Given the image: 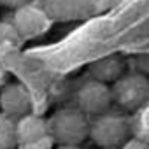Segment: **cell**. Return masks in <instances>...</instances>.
I'll use <instances>...</instances> for the list:
<instances>
[{"mask_svg":"<svg viewBox=\"0 0 149 149\" xmlns=\"http://www.w3.org/2000/svg\"><path fill=\"white\" fill-rule=\"evenodd\" d=\"M90 119L77 107L58 109L49 119V137L58 146H79L90 137Z\"/></svg>","mask_w":149,"mask_h":149,"instance_id":"obj_1","label":"cell"},{"mask_svg":"<svg viewBox=\"0 0 149 149\" xmlns=\"http://www.w3.org/2000/svg\"><path fill=\"white\" fill-rule=\"evenodd\" d=\"M132 133V121L119 112L95 116L90 123V139L102 149L121 147Z\"/></svg>","mask_w":149,"mask_h":149,"instance_id":"obj_2","label":"cell"},{"mask_svg":"<svg viewBox=\"0 0 149 149\" xmlns=\"http://www.w3.org/2000/svg\"><path fill=\"white\" fill-rule=\"evenodd\" d=\"M112 102L123 111L137 112L149 104V79L128 72L111 86Z\"/></svg>","mask_w":149,"mask_h":149,"instance_id":"obj_3","label":"cell"},{"mask_svg":"<svg viewBox=\"0 0 149 149\" xmlns=\"http://www.w3.org/2000/svg\"><path fill=\"white\" fill-rule=\"evenodd\" d=\"M76 102H77V109L81 112H84L86 116H100L109 112L111 104H112V91L109 84L88 79L84 81L77 93H76Z\"/></svg>","mask_w":149,"mask_h":149,"instance_id":"obj_4","label":"cell"},{"mask_svg":"<svg viewBox=\"0 0 149 149\" xmlns=\"http://www.w3.org/2000/svg\"><path fill=\"white\" fill-rule=\"evenodd\" d=\"M11 21L16 26L21 40L40 37L51 28V18L47 16V13L32 2L14 9Z\"/></svg>","mask_w":149,"mask_h":149,"instance_id":"obj_5","label":"cell"},{"mask_svg":"<svg viewBox=\"0 0 149 149\" xmlns=\"http://www.w3.org/2000/svg\"><path fill=\"white\" fill-rule=\"evenodd\" d=\"M32 97L25 84L21 83H7L0 90V112L7 114L13 119H19L30 114Z\"/></svg>","mask_w":149,"mask_h":149,"instance_id":"obj_6","label":"cell"},{"mask_svg":"<svg viewBox=\"0 0 149 149\" xmlns=\"http://www.w3.org/2000/svg\"><path fill=\"white\" fill-rule=\"evenodd\" d=\"M126 61L119 54H109L104 58H98L88 65L90 79L104 83V84H114L125 72Z\"/></svg>","mask_w":149,"mask_h":149,"instance_id":"obj_7","label":"cell"},{"mask_svg":"<svg viewBox=\"0 0 149 149\" xmlns=\"http://www.w3.org/2000/svg\"><path fill=\"white\" fill-rule=\"evenodd\" d=\"M46 137H49L47 119H44L40 116H35V114H26V116L16 119V140H18V146L37 142V140L46 139Z\"/></svg>","mask_w":149,"mask_h":149,"instance_id":"obj_8","label":"cell"},{"mask_svg":"<svg viewBox=\"0 0 149 149\" xmlns=\"http://www.w3.org/2000/svg\"><path fill=\"white\" fill-rule=\"evenodd\" d=\"M16 146V119L0 112V149H14Z\"/></svg>","mask_w":149,"mask_h":149,"instance_id":"obj_9","label":"cell"},{"mask_svg":"<svg viewBox=\"0 0 149 149\" xmlns=\"http://www.w3.org/2000/svg\"><path fill=\"white\" fill-rule=\"evenodd\" d=\"M19 42L21 37L13 21H0V47H16Z\"/></svg>","mask_w":149,"mask_h":149,"instance_id":"obj_10","label":"cell"},{"mask_svg":"<svg viewBox=\"0 0 149 149\" xmlns=\"http://www.w3.org/2000/svg\"><path fill=\"white\" fill-rule=\"evenodd\" d=\"M128 65L133 74H139V76H144L149 79V53H140L132 56L128 60Z\"/></svg>","mask_w":149,"mask_h":149,"instance_id":"obj_11","label":"cell"},{"mask_svg":"<svg viewBox=\"0 0 149 149\" xmlns=\"http://www.w3.org/2000/svg\"><path fill=\"white\" fill-rule=\"evenodd\" d=\"M54 142L51 137H46V139H40L37 142H30V144H21L18 146V149H53Z\"/></svg>","mask_w":149,"mask_h":149,"instance_id":"obj_12","label":"cell"},{"mask_svg":"<svg viewBox=\"0 0 149 149\" xmlns=\"http://www.w3.org/2000/svg\"><path fill=\"white\" fill-rule=\"evenodd\" d=\"M121 149H149V140L133 137V139H128V140L121 146Z\"/></svg>","mask_w":149,"mask_h":149,"instance_id":"obj_13","label":"cell"},{"mask_svg":"<svg viewBox=\"0 0 149 149\" xmlns=\"http://www.w3.org/2000/svg\"><path fill=\"white\" fill-rule=\"evenodd\" d=\"M118 2H121V0H84V4L95 9H109V7H114Z\"/></svg>","mask_w":149,"mask_h":149,"instance_id":"obj_14","label":"cell"},{"mask_svg":"<svg viewBox=\"0 0 149 149\" xmlns=\"http://www.w3.org/2000/svg\"><path fill=\"white\" fill-rule=\"evenodd\" d=\"M32 0H0V6L4 7H11V9H18L25 4H30Z\"/></svg>","mask_w":149,"mask_h":149,"instance_id":"obj_15","label":"cell"},{"mask_svg":"<svg viewBox=\"0 0 149 149\" xmlns=\"http://www.w3.org/2000/svg\"><path fill=\"white\" fill-rule=\"evenodd\" d=\"M6 84H7V74H6V70L2 67H0V90H2Z\"/></svg>","mask_w":149,"mask_h":149,"instance_id":"obj_16","label":"cell"},{"mask_svg":"<svg viewBox=\"0 0 149 149\" xmlns=\"http://www.w3.org/2000/svg\"><path fill=\"white\" fill-rule=\"evenodd\" d=\"M54 149H81V147L79 146H58Z\"/></svg>","mask_w":149,"mask_h":149,"instance_id":"obj_17","label":"cell"}]
</instances>
